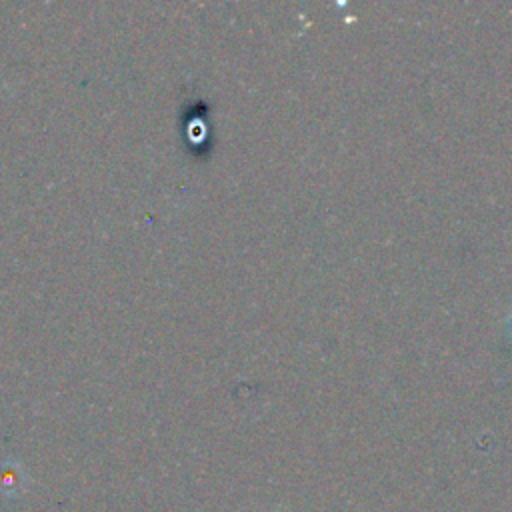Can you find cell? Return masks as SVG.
<instances>
[{
    "instance_id": "cell-1",
    "label": "cell",
    "mask_w": 512,
    "mask_h": 512,
    "mask_svg": "<svg viewBox=\"0 0 512 512\" xmlns=\"http://www.w3.org/2000/svg\"><path fill=\"white\" fill-rule=\"evenodd\" d=\"M26 474L16 462H6L0 466V496L16 498L26 490Z\"/></svg>"
}]
</instances>
